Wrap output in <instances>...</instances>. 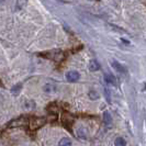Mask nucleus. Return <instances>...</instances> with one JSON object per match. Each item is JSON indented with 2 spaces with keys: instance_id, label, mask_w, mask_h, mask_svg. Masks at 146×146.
I'll list each match as a JSON object with an SVG mask.
<instances>
[{
  "instance_id": "12",
  "label": "nucleus",
  "mask_w": 146,
  "mask_h": 146,
  "mask_svg": "<svg viewBox=\"0 0 146 146\" xmlns=\"http://www.w3.org/2000/svg\"><path fill=\"white\" fill-rule=\"evenodd\" d=\"M20 89H21V85H18V86L13 87V89H12V92H13V94H15V92H18Z\"/></svg>"
},
{
  "instance_id": "10",
  "label": "nucleus",
  "mask_w": 146,
  "mask_h": 146,
  "mask_svg": "<svg viewBox=\"0 0 146 146\" xmlns=\"http://www.w3.org/2000/svg\"><path fill=\"white\" fill-rule=\"evenodd\" d=\"M43 90L45 91V92H52V91H54L55 89H54V87H53L52 85H45Z\"/></svg>"
},
{
  "instance_id": "1",
  "label": "nucleus",
  "mask_w": 146,
  "mask_h": 146,
  "mask_svg": "<svg viewBox=\"0 0 146 146\" xmlns=\"http://www.w3.org/2000/svg\"><path fill=\"white\" fill-rule=\"evenodd\" d=\"M44 123H45V119H42V117H33V120L30 123V127H31V130H36L40 126H42Z\"/></svg>"
},
{
  "instance_id": "9",
  "label": "nucleus",
  "mask_w": 146,
  "mask_h": 146,
  "mask_svg": "<svg viewBox=\"0 0 146 146\" xmlns=\"http://www.w3.org/2000/svg\"><path fill=\"white\" fill-rule=\"evenodd\" d=\"M114 145L115 146H125L126 145V142H125L124 139H122V137H117V139L114 141Z\"/></svg>"
},
{
  "instance_id": "5",
  "label": "nucleus",
  "mask_w": 146,
  "mask_h": 146,
  "mask_svg": "<svg viewBox=\"0 0 146 146\" xmlns=\"http://www.w3.org/2000/svg\"><path fill=\"white\" fill-rule=\"evenodd\" d=\"M99 68H100V65L97 60H91L89 63V69L91 72H97V70H99Z\"/></svg>"
},
{
  "instance_id": "11",
  "label": "nucleus",
  "mask_w": 146,
  "mask_h": 146,
  "mask_svg": "<svg viewBox=\"0 0 146 146\" xmlns=\"http://www.w3.org/2000/svg\"><path fill=\"white\" fill-rule=\"evenodd\" d=\"M89 97H90V99L95 100V99H98V98H99V95H98V92H96V91H90V92H89Z\"/></svg>"
},
{
  "instance_id": "6",
  "label": "nucleus",
  "mask_w": 146,
  "mask_h": 146,
  "mask_svg": "<svg viewBox=\"0 0 146 146\" xmlns=\"http://www.w3.org/2000/svg\"><path fill=\"white\" fill-rule=\"evenodd\" d=\"M106 81L110 84V85H115L117 84V81H115V77L113 76V75H111V74H106Z\"/></svg>"
},
{
  "instance_id": "8",
  "label": "nucleus",
  "mask_w": 146,
  "mask_h": 146,
  "mask_svg": "<svg viewBox=\"0 0 146 146\" xmlns=\"http://www.w3.org/2000/svg\"><path fill=\"white\" fill-rule=\"evenodd\" d=\"M58 146H72V141L69 139H62L59 141Z\"/></svg>"
},
{
  "instance_id": "2",
  "label": "nucleus",
  "mask_w": 146,
  "mask_h": 146,
  "mask_svg": "<svg viewBox=\"0 0 146 146\" xmlns=\"http://www.w3.org/2000/svg\"><path fill=\"white\" fill-rule=\"evenodd\" d=\"M79 78H80V75H79L78 72L70 70V72H68V73L66 74V79L68 81H70V82H75V81L78 80Z\"/></svg>"
},
{
  "instance_id": "4",
  "label": "nucleus",
  "mask_w": 146,
  "mask_h": 146,
  "mask_svg": "<svg viewBox=\"0 0 146 146\" xmlns=\"http://www.w3.org/2000/svg\"><path fill=\"white\" fill-rule=\"evenodd\" d=\"M111 66H112L117 72H119V73H123V74L126 73L125 67H123L120 63H117V60H112V62H111Z\"/></svg>"
},
{
  "instance_id": "3",
  "label": "nucleus",
  "mask_w": 146,
  "mask_h": 146,
  "mask_svg": "<svg viewBox=\"0 0 146 146\" xmlns=\"http://www.w3.org/2000/svg\"><path fill=\"white\" fill-rule=\"evenodd\" d=\"M103 122H104L107 127H111V125H112V117H111V114L108 111L103 112Z\"/></svg>"
},
{
  "instance_id": "7",
  "label": "nucleus",
  "mask_w": 146,
  "mask_h": 146,
  "mask_svg": "<svg viewBox=\"0 0 146 146\" xmlns=\"http://www.w3.org/2000/svg\"><path fill=\"white\" fill-rule=\"evenodd\" d=\"M77 136L81 139H87V131H86V129H84V127H80L78 132H77Z\"/></svg>"
}]
</instances>
